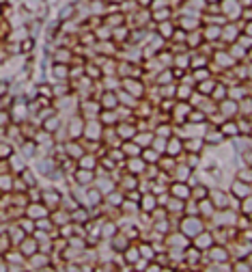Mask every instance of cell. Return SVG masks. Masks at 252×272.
<instances>
[{"label": "cell", "mask_w": 252, "mask_h": 272, "mask_svg": "<svg viewBox=\"0 0 252 272\" xmlns=\"http://www.w3.org/2000/svg\"><path fill=\"white\" fill-rule=\"evenodd\" d=\"M149 2H151V0H140V4H149Z\"/></svg>", "instance_id": "14"}, {"label": "cell", "mask_w": 252, "mask_h": 272, "mask_svg": "<svg viewBox=\"0 0 252 272\" xmlns=\"http://www.w3.org/2000/svg\"><path fill=\"white\" fill-rule=\"evenodd\" d=\"M54 74H56L58 78H65V76H67V67H65V65H56V67H54Z\"/></svg>", "instance_id": "4"}, {"label": "cell", "mask_w": 252, "mask_h": 272, "mask_svg": "<svg viewBox=\"0 0 252 272\" xmlns=\"http://www.w3.org/2000/svg\"><path fill=\"white\" fill-rule=\"evenodd\" d=\"M144 158H147V160H155V153H153V151H144Z\"/></svg>", "instance_id": "13"}, {"label": "cell", "mask_w": 252, "mask_h": 272, "mask_svg": "<svg viewBox=\"0 0 252 272\" xmlns=\"http://www.w3.org/2000/svg\"><path fill=\"white\" fill-rule=\"evenodd\" d=\"M170 30H172L170 26H162V37H170V35H172Z\"/></svg>", "instance_id": "8"}, {"label": "cell", "mask_w": 252, "mask_h": 272, "mask_svg": "<svg viewBox=\"0 0 252 272\" xmlns=\"http://www.w3.org/2000/svg\"><path fill=\"white\" fill-rule=\"evenodd\" d=\"M248 35H252V24H250V26H248Z\"/></svg>", "instance_id": "15"}, {"label": "cell", "mask_w": 252, "mask_h": 272, "mask_svg": "<svg viewBox=\"0 0 252 272\" xmlns=\"http://www.w3.org/2000/svg\"><path fill=\"white\" fill-rule=\"evenodd\" d=\"M147 140L151 143V136H149V134H140V138H138V143H147Z\"/></svg>", "instance_id": "10"}, {"label": "cell", "mask_w": 252, "mask_h": 272, "mask_svg": "<svg viewBox=\"0 0 252 272\" xmlns=\"http://www.w3.org/2000/svg\"><path fill=\"white\" fill-rule=\"evenodd\" d=\"M192 121H196V123H198V121H203V115H198V112H194V115H192Z\"/></svg>", "instance_id": "12"}, {"label": "cell", "mask_w": 252, "mask_h": 272, "mask_svg": "<svg viewBox=\"0 0 252 272\" xmlns=\"http://www.w3.org/2000/svg\"><path fill=\"white\" fill-rule=\"evenodd\" d=\"M213 259H218V261H224V251L220 248V251H213Z\"/></svg>", "instance_id": "7"}, {"label": "cell", "mask_w": 252, "mask_h": 272, "mask_svg": "<svg viewBox=\"0 0 252 272\" xmlns=\"http://www.w3.org/2000/svg\"><path fill=\"white\" fill-rule=\"evenodd\" d=\"M177 197H188L190 194V190H188V186H183V184H175V190H172Z\"/></svg>", "instance_id": "2"}, {"label": "cell", "mask_w": 252, "mask_h": 272, "mask_svg": "<svg viewBox=\"0 0 252 272\" xmlns=\"http://www.w3.org/2000/svg\"><path fill=\"white\" fill-rule=\"evenodd\" d=\"M142 207H144V210H153V207H155V199H153V197H147Z\"/></svg>", "instance_id": "5"}, {"label": "cell", "mask_w": 252, "mask_h": 272, "mask_svg": "<svg viewBox=\"0 0 252 272\" xmlns=\"http://www.w3.org/2000/svg\"><path fill=\"white\" fill-rule=\"evenodd\" d=\"M114 2H121V0H114Z\"/></svg>", "instance_id": "16"}, {"label": "cell", "mask_w": 252, "mask_h": 272, "mask_svg": "<svg viewBox=\"0 0 252 272\" xmlns=\"http://www.w3.org/2000/svg\"><path fill=\"white\" fill-rule=\"evenodd\" d=\"M73 11H76V7H73V4H67L65 9H60V20H69V17L73 15Z\"/></svg>", "instance_id": "1"}, {"label": "cell", "mask_w": 252, "mask_h": 272, "mask_svg": "<svg viewBox=\"0 0 252 272\" xmlns=\"http://www.w3.org/2000/svg\"><path fill=\"white\" fill-rule=\"evenodd\" d=\"M104 104H106L108 108L117 106V95H112V93H106V97H104Z\"/></svg>", "instance_id": "3"}, {"label": "cell", "mask_w": 252, "mask_h": 272, "mask_svg": "<svg viewBox=\"0 0 252 272\" xmlns=\"http://www.w3.org/2000/svg\"><path fill=\"white\" fill-rule=\"evenodd\" d=\"M22 48H24L26 52H30V48H33V41H24V43H22Z\"/></svg>", "instance_id": "11"}, {"label": "cell", "mask_w": 252, "mask_h": 272, "mask_svg": "<svg viewBox=\"0 0 252 272\" xmlns=\"http://www.w3.org/2000/svg\"><path fill=\"white\" fill-rule=\"evenodd\" d=\"M9 153H13L11 147H9V145H0V158H7Z\"/></svg>", "instance_id": "6"}, {"label": "cell", "mask_w": 252, "mask_h": 272, "mask_svg": "<svg viewBox=\"0 0 252 272\" xmlns=\"http://www.w3.org/2000/svg\"><path fill=\"white\" fill-rule=\"evenodd\" d=\"M209 2H215V0H209Z\"/></svg>", "instance_id": "17"}, {"label": "cell", "mask_w": 252, "mask_h": 272, "mask_svg": "<svg viewBox=\"0 0 252 272\" xmlns=\"http://www.w3.org/2000/svg\"><path fill=\"white\" fill-rule=\"evenodd\" d=\"M164 17H168V9H166V11H160V13L155 15V20H160V22H162Z\"/></svg>", "instance_id": "9"}]
</instances>
